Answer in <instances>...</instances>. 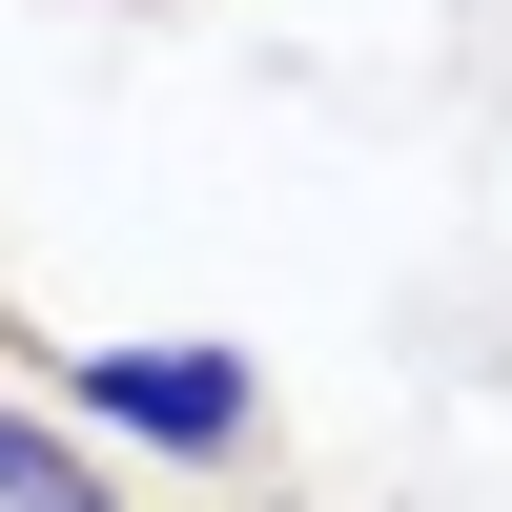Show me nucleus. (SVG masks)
<instances>
[{"mask_svg":"<svg viewBox=\"0 0 512 512\" xmlns=\"http://www.w3.org/2000/svg\"><path fill=\"white\" fill-rule=\"evenodd\" d=\"M62 410H82V431H123V451H164V472H226V451L267 431L246 349H103V328L62 349Z\"/></svg>","mask_w":512,"mask_h":512,"instance_id":"obj_1","label":"nucleus"},{"mask_svg":"<svg viewBox=\"0 0 512 512\" xmlns=\"http://www.w3.org/2000/svg\"><path fill=\"white\" fill-rule=\"evenodd\" d=\"M0 512H123L103 472H82V451L62 431H21V410H0Z\"/></svg>","mask_w":512,"mask_h":512,"instance_id":"obj_2","label":"nucleus"}]
</instances>
